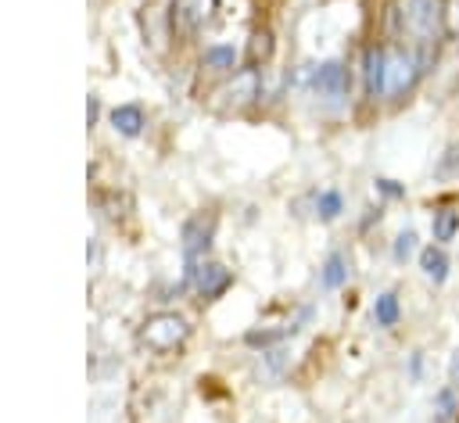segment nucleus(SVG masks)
<instances>
[{
    "label": "nucleus",
    "instance_id": "obj_1",
    "mask_svg": "<svg viewBox=\"0 0 459 423\" xmlns=\"http://www.w3.org/2000/svg\"><path fill=\"white\" fill-rule=\"evenodd\" d=\"M294 82H298L308 97H319V100L330 104V108H348L355 72H351V61H348V57H323V61H316V65H301V68L294 72Z\"/></svg>",
    "mask_w": 459,
    "mask_h": 423
},
{
    "label": "nucleus",
    "instance_id": "obj_2",
    "mask_svg": "<svg viewBox=\"0 0 459 423\" xmlns=\"http://www.w3.org/2000/svg\"><path fill=\"white\" fill-rule=\"evenodd\" d=\"M387 57H391V47L384 36H366L359 43V57H355L359 104L369 111L387 108Z\"/></svg>",
    "mask_w": 459,
    "mask_h": 423
},
{
    "label": "nucleus",
    "instance_id": "obj_3",
    "mask_svg": "<svg viewBox=\"0 0 459 423\" xmlns=\"http://www.w3.org/2000/svg\"><path fill=\"white\" fill-rule=\"evenodd\" d=\"M387 47H391V57H387V111H398L420 93L427 75L416 61L412 43L402 39V43H387Z\"/></svg>",
    "mask_w": 459,
    "mask_h": 423
},
{
    "label": "nucleus",
    "instance_id": "obj_4",
    "mask_svg": "<svg viewBox=\"0 0 459 423\" xmlns=\"http://www.w3.org/2000/svg\"><path fill=\"white\" fill-rule=\"evenodd\" d=\"M190 319L183 315V312H176V308H161V312H154V315H147L143 319V326H140V344L147 348V351H154V355H172V351H179L186 341H190Z\"/></svg>",
    "mask_w": 459,
    "mask_h": 423
},
{
    "label": "nucleus",
    "instance_id": "obj_5",
    "mask_svg": "<svg viewBox=\"0 0 459 423\" xmlns=\"http://www.w3.org/2000/svg\"><path fill=\"white\" fill-rule=\"evenodd\" d=\"M183 283L201 298V301H219L230 287H233V269H226L215 258H201V262H186L183 269Z\"/></svg>",
    "mask_w": 459,
    "mask_h": 423
},
{
    "label": "nucleus",
    "instance_id": "obj_6",
    "mask_svg": "<svg viewBox=\"0 0 459 423\" xmlns=\"http://www.w3.org/2000/svg\"><path fill=\"white\" fill-rule=\"evenodd\" d=\"M219 229V215L215 212H194L183 226H179V251L183 262H201L212 255V240Z\"/></svg>",
    "mask_w": 459,
    "mask_h": 423
},
{
    "label": "nucleus",
    "instance_id": "obj_7",
    "mask_svg": "<svg viewBox=\"0 0 459 423\" xmlns=\"http://www.w3.org/2000/svg\"><path fill=\"white\" fill-rule=\"evenodd\" d=\"M427 226H430V240L452 247L459 240V194H441L430 201L427 208Z\"/></svg>",
    "mask_w": 459,
    "mask_h": 423
},
{
    "label": "nucleus",
    "instance_id": "obj_8",
    "mask_svg": "<svg viewBox=\"0 0 459 423\" xmlns=\"http://www.w3.org/2000/svg\"><path fill=\"white\" fill-rule=\"evenodd\" d=\"M416 269H420V276H423L430 287L441 290V287L452 280V251H448L445 244L427 240V244L420 247V255H416Z\"/></svg>",
    "mask_w": 459,
    "mask_h": 423
},
{
    "label": "nucleus",
    "instance_id": "obj_9",
    "mask_svg": "<svg viewBox=\"0 0 459 423\" xmlns=\"http://www.w3.org/2000/svg\"><path fill=\"white\" fill-rule=\"evenodd\" d=\"M273 54H276V32L269 25H255L247 32V43H244V54H240V68L262 72V68H269Z\"/></svg>",
    "mask_w": 459,
    "mask_h": 423
},
{
    "label": "nucleus",
    "instance_id": "obj_10",
    "mask_svg": "<svg viewBox=\"0 0 459 423\" xmlns=\"http://www.w3.org/2000/svg\"><path fill=\"white\" fill-rule=\"evenodd\" d=\"M351 251L348 247H330L326 255H323V262H319V287L323 290H344L348 283H351Z\"/></svg>",
    "mask_w": 459,
    "mask_h": 423
},
{
    "label": "nucleus",
    "instance_id": "obj_11",
    "mask_svg": "<svg viewBox=\"0 0 459 423\" xmlns=\"http://www.w3.org/2000/svg\"><path fill=\"white\" fill-rule=\"evenodd\" d=\"M369 315H373V326L377 330H398L402 319H405V301H402V290L398 287H387V290H377L373 301H369Z\"/></svg>",
    "mask_w": 459,
    "mask_h": 423
},
{
    "label": "nucleus",
    "instance_id": "obj_12",
    "mask_svg": "<svg viewBox=\"0 0 459 423\" xmlns=\"http://www.w3.org/2000/svg\"><path fill=\"white\" fill-rule=\"evenodd\" d=\"M344 212H348V197H344L341 186H323V190L312 186V219H316V222L330 226V222H337Z\"/></svg>",
    "mask_w": 459,
    "mask_h": 423
},
{
    "label": "nucleus",
    "instance_id": "obj_13",
    "mask_svg": "<svg viewBox=\"0 0 459 423\" xmlns=\"http://www.w3.org/2000/svg\"><path fill=\"white\" fill-rule=\"evenodd\" d=\"M201 68L215 75H237L240 72V50L233 43H208L201 50Z\"/></svg>",
    "mask_w": 459,
    "mask_h": 423
},
{
    "label": "nucleus",
    "instance_id": "obj_14",
    "mask_svg": "<svg viewBox=\"0 0 459 423\" xmlns=\"http://www.w3.org/2000/svg\"><path fill=\"white\" fill-rule=\"evenodd\" d=\"M430 183H437V186L459 183V136L445 140V147L437 151V158L430 165Z\"/></svg>",
    "mask_w": 459,
    "mask_h": 423
},
{
    "label": "nucleus",
    "instance_id": "obj_15",
    "mask_svg": "<svg viewBox=\"0 0 459 423\" xmlns=\"http://www.w3.org/2000/svg\"><path fill=\"white\" fill-rule=\"evenodd\" d=\"M420 247H423L420 229H416V226H402V229L391 237V244H387V258H391L398 269H405L409 262H416Z\"/></svg>",
    "mask_w": 459,
    "mask_h": 423
},
{
    "label": "nucleus",
    "instance_id": "obj_16",
    "mask_svg": "<svg viewBox=\"0 0 459 423\" xmlns=\"http://www.w3.org/2000/svg\"><path fill=\"white\" fill-rule=\"evenodd\" d=\"M430 423H459V391L452 384H437L430 394Z\"/></svg>",
    "mask_w": 459,
    "mask_h": 423
},
{
    "label": "nucleus",
    "instance_id": "obj_17",
    "mask_svg": "<svg viewBox=\"0 0 459 423\" xmlns=\"http://www.w3.org/2000/svg\"><path fill=\"white\" fill-rule=\"evenodd\" d=\"M111 125H115V133H122V136H140L143 125H147L143 108H140V104H118V108H111Z\"/></svg>",
    "mask_w": 459,
    "mask_h": 423
},
{
    "label": "nucleus",
    "instance_id": "obj_18",
    "mask_svg": "<svg viewBox=\"0 0 459 423\" xmlns=\"http://www.w3.org/2000/svg\"><path fill=\"white\" fill-rule=\"evenodd\" d=\"M369 186H373V197L380 204H402V201H409V186L402 179H394V176H373Z\"/></svg>",
    "mask_w": 459,
    "mask_h": 423
},
{
    "label": "nucleus",
    "instance_id": "obj_19",
    "mask_svg": "<svg viewBox=\"0 0 459 423\" xmlns=\"http://www.w3.org/2000/svg\"><path fill=\"white\" fill-rule=\"evenodd\" d=\"M405 380L416 387L427 380V351L423 348H409L405 351Z\"/></svg>",
    "mask_w": 459,
    "mask_h": 423
},
{
    "label": "nucleus",
    "instance_id": "obj_20",
    "mask_svg": "<svg viewBox=\"0 0 459 423\" xmlns=\"http://www.w3.org/2000/svg\"><path fill=\"white\" fill-rule=\"evenodd\" d=\"M384 208H387V204H380V201L362 208V219H359V237H369V233H373V229L384 222V215H387Z\"/></svg>",
    "mask_w": 459,
    "mask_h": 423
},
{
    "label": "nucleus",
    "instance_id": "obj_21",
    "mask_svg": "<svg viewBox=\"0 0 459 423\" xmlns=\"http://www.w3.org/2000/svg\"><path fill=\"white\" fill-rule=\"evenodd\" d=\"M445 384H452L455 391H459V344L448 351V358H445Z\"/></svg>",
    "mask_w": 459,
    "mask_h": 423
},
{
    "label": "nucleus",
    "instance_id": "obj_22",
    "mask_svg": "<svg viewBox=\"0 0 459 423\" xmlns=\"http://www.w3.org/2000/svg\"><path fill=\"white\" fill-rule=\"evenodd\" d=\"M86 118H90V125L97 122V97H90V104H86Z\"/></svg>",
    "mask_w": 459,
    "mask_h": 423
}]
</instances>
